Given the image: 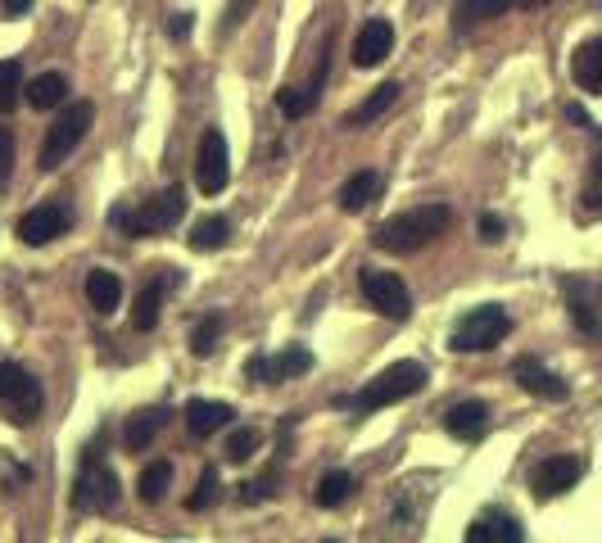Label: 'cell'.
Listing matches in <instances>:
<instances>
[{
  "label": "cell",
  "instance_id": "obj_3",
  "mask_svg": "<svg viewBox=\"0 0 602 543\" xmlns=\"http://www.w3.org/2000/svg\"><path fill=\"white\" fill-rule=\"evenodd\" d=\"M511 330V313L503 304H480L471 313H462L448 330V349L454 353H490L494 345L507 340Z\"/></svg>",
  "mask_w": 602,
  "mask_h": 543
},
{
  "label": "cell",
  "instance_id": "obj_18",
  "mask_svg": "<svg viewBox=\"0 0 602 543\" xmlns=\"http://www.w3.org/2000/svg\"><path fill=\"white\" fill-rule=\"evenodd\" d=\"M444 431L454 439H462V444H475L480 435L490 431V408L480 399H462V403H454L444 412Z\"/></svg>",
  "mask_w": 602,
  "mask_h": 543
},
{
  "label": "cell",
  "instance_id": "obj_28",
  "mask_svg": "<svg viewBox=\"0 0 602 543\" xmlns=\"http://www.w3.org/2000/svg\"><path fill=\"white\" fill-rule=\"evenodd\" d=\"M23 96L33 100V109H59L69 100V82H64V73H41V77H33V86H23Z\"/></svg>",
  "mask_w": 602,
  "mask_h": 543
},
{
  "label": "cell",
  "instance_id": "obj_20",
  "mask_svg": "<svg viewBox=\"0 0 602 543\" xmlns=\"http://www.w3.org/2000/svg\"><path fill=\"white\" fill-rule=\"evenodd\" d=\"M570 77L589 96H602V37H589L585 46H576L570 55Z\"/></svg>",
  "mask_w": 602,
  "mask_h": 543
},
{
  "label": "cell",
  "instance_id": "obj_32",
  "mask_svg": "<svg viewBox=\"0 0 602 543\" xmlns=\"http://www.w3.org/2000/svg\"><path fill=\"white\" fill-rule=\"evenodd\" d=\"M258 448H263V431H254V426H236V431L227 435V444H222V458H227V462H250Z\"/></svg>",
  "mask_w": 602,
  "mask_h": 543
},
{
  "label": "cell",
  "instance_id": "obj_8",
  "mask_svg": "<svg viewBox=\"0 0 602 543\" xmlns=\"http://www.w3.org/2000/svg\"><path fill=\"white\" fill-rule=\"evenodd\" d=\"M358 286H363L368 304H372L381 317H395V322H408V317H412V294H408V286H404L399 272L363 267V272H358Z\"/></svg>",
  "mask_w": 602,
  "mask_h": 543
},
{
  "label": "cell",
  "instance_id": "obj_40",
  "mask_svg": "<svg viewBox=\"0 0 602 543\" xmlns=\"http://www.w3.org/2000/svg\"><path fill=\"white\" fill-rule=\"evenodd\" d=\"M191 27H195V14H172V19H168V37H172V41H186Z\"/></svg>",
  "mask_w": 602,
  "mask_h": 543
},
{
  "label": "cell",
  "instance_id": "obj_21",
  "mask_svg": "<svg viewBox=\"0 0 602 543\" xmlns=\"http://www.w3.org/2000/svg\"><path fill=\"white\" fill-rule=\"evenodd\" d=\"M231 403H214V399H191L186 403V431L195 439H208L214 431H227L231 426Z\"/></svg>",
  "mask_w": 602,
  "mask_h": 543
},
{
  "label": "cell",
  "instance_id": "obj_17",
  "mask_svg": "<svg viewBox=\"0 0 602 543\" xmlns=\"http://www.w3.org/2000/svg\"><path fill=\"white\" fill-rule=\"evenodd\" d=\"M467 543H521L526 539V530H521V521L511 517V511H498V507H490V511H480V517L467 526V534H462Z\"/></svg>",
  "mask_w": 602,
  "mask_h": 543
},
{
  "label": "cell",
  "instance_id": "obj_31",
  "mask_svg": "<svg viewBox=\"0 0 602 543\" xmlns=\"http://www.w3.org/2000/svg\"><path fill=\"white\" fill-rule=\"evenodd\" d=\"M23 100V64L19 59H0V113H14Z\"/></svg>",
  "mask_w": 602,
  "mask_h": 543
},
{
  "label": "cell",
  "instance_id": "obj_15",
  "mask_svg": "<svg viewBox=\"0 0 602 543\" xmlns=\"http://www.w3.org/2000/svg\"><path fill=\"white\" fill-rule=\"evenodd\" d=\"M69 208L64 204H37V208H27V214L19 218V240L23 245H50L55 236H64L69 231Z\"/></svg>",
  "mask_w": 602,
  "mask_h": 543
},
{
  "label": "cell",
  "instance_id": "obj_29",
  "mask_svg": "<svg viewBox=\"0 0 602 543\" xmlns=\"http://www.w3.org/2000/svg\"><path fill=\"white\" fill-rule=\"evenodd\" d=\"M349 494H353V475H349V471H326V475L317 480V490H313V503L330 511V507H345Z\"/></svg>",
  "mask_w": 602,
  "mask_h": 543
},
{
  "label": "cell",
  "instance_id": "obj_12",
  "mask_svg": "<svg viewBox=\"0 0 602 543\" xmlns=\"http://www.w3.org/2000/svg\"><path fill=\"white\" fill-rule=\"evenodd\" d=\"M172 286H177V272H172V267H155V272H149V277L141 281L136 304H132V326H136V330H155V326H159L164 299H168Z\"/></svg>",
  "mask_w": 602,
  "mask_h": 543
},
{
  "label": "cell",
  "instance_id": "obj_13",
  "mask_svg": "<svg viewBox=\"0 0 602 543\" xmlns=\"http://www.w3.org/2000/svg\"><path fill=\"white\" fill-rule=\"evenodd\" d=\"M511 381H517L526 395L544 399V403H566L570 399V385L557 372H549L539 358H517V362H511Z\"/></svg>",
  "mask_w": 602,
  "mask_h": 543
},
{
  "label": "cell",
  "instance_id": "obj_19",
  "mask_svg": "<svg viewBox=\"0 0 602 543\" xmlns=\"http://www.w3.org/2000/svg\"><path fill=\"white\" fill-rule=\"evenodd\" d=\"M86 304H92L100 317L118 313V304H123V281H118V272H109V267L86 272Z\"/></svg>",
  "mask_w": 602,
  "mask_h": 543
},
{
  "label": "cell",
  "instance_id": "obj_38",
  "mask_svg": "<svg viewBox=\"0 0 602 543\" xmlns=\"http://www.w3.org/2000/svg\"><path fill=\"white\" fill-rule=\"evenodd\" d=\"M10 168H14V136L0 128V181H10Z\"/></svg>",
  "mask_w": 602,
  "mask_h": 543
},
{
  "label": "cell",
  "instance_id": "obj_7",
  "mask_svg": "<svg viewBox=\"0 0 602 543\" xmlns=\"http://www.w3.org/2000/svg\"><path fill=\"white\" fill-rule=\"evenodd\" d=\"M73 507L77 511H113L118 507V475L100 452H82V467L73 480Z\"/></svg>",
  "mask_w": 602,
  "mask_h": 543
},
{
  "label": "cell",
  "instance_id": "obj_22",
  "mask_svg": "<svg viewBox=\"0 0 602 543\" xmlns=\"http://www.w3.org/2000/svg\"><path fill=\"white\" fill-rule=\"evenodd\" d=\"M517 0H454V33H471L480 23L503 19Z\"/></svg>",
  "mask_w": 602,
  "mask_h": 543
},
{
  "label": "cell",
  "instance_id": "obj_41",
  "mask_svg": "<svg viewBox=\"0 0 602 543\" xmlns=\"http://www.w3.org/2000/svg\"><path fill=\"white\" fill-rule=\"evenodd\" d=\"M0 10H5V14H27V10H33V0H0Z\"/></svg>",
  "mask_w": 602,
  "mask_h": 543
},
{
  "label": "cell",
  "instance_id": "obj_24",
  "mask_svg": "<svg viewBox=\"0 0 602 543\" xmlns=\"http://www.w3.org/2000/svg\"><path fill=\"white\" fill-rule=\"evenodd\" d=\"M164 426H168V408H145V412L128 417V426H123V448H128V452L149 448Z\"/></svg>",
  "mask_w": 602,
  "mask_h": 543
},
{
  "label": "cell",
  "instance_id": "obj_36",
  "mask_svg": "<svg viewBox=\"0 0 602 543\" xmlns=\"http://www.w3.org/2000/svg\"><path fill=\"white\" fill-rule=\"evenodd\" d=\"M475 231H480V240H485V245H498V240L507 236V222H503L498 214H480Z\"/></svg>",
  "mask_w": 602,
  "mask_h": 543
},
{
  "label": "cell",
  "instance_id": "obj_14",
  "mask_svg": "<svg viewBox=\"0 0 602 543\" xmlns=\"http://www.w3.org/2000/svg\"><path fill=\"white\" fill-rule=\"evenodd\" d=\"M585 475V462L580 458H566V452H557V458H544L534 471H530V490L534 498H557L566 490H576V480Z\"/></svg>",
  "mask_w": 602,
  "mask_h": 543
},
{
  "label": "cell",
  "instance_id": "obj_33",
  "mask_svg": "<svg viewBox=\"0 0 602 543\" xmlns=\"http://www.w3.org/2000/svg\"><path fill=\"white\" fill-rule=\"evenodd\" d=\"M277 485H281V471L267 467L258 480H245V485H240V503H245V507H258V503H267V498H277Z\"/></svg>",
  "mask_w": 602,
  "mask_h": 543
},
{
  "label": "cell",
  "instance_id": "obj_25",
  "mask_svg": "<svg viewBox=\"0 0 602 543\" xmlns=\"http://www.w3.org/2000/svg\"><path fill=\"white\" fill-rule=\"evenodd\" d=\"M376 195H381V172L363 168V172H353L340 186V208H345V214H363Z\"/></svg>",
  "mask_w": 602,
  "mask_h": 543
},
{
  "label": "cell",
  "instance_id": "obj_43",
  "mask_svg": "<svg viewBox=\"0 0 602 543\" xmlns=\"http://www.w3.org/2000/svg\"><path fill=\"white\" fill-rule=\"evenodd\" d=\"M521 10H539V5H549V0H517Z\"/></svg>",
  "mask_w": 602,
  "mask_h": 543
},
{
  "label": "cell",
  "instance_id": "obj_26",
  "mask_svg": "<svg viewBox=\"0 0 602 543\" xmlns=\"http://www.w3.org/2000/svg\"><path fill=\"white\" fill-rule=\"evenodd\" d=\"M399 90H404L399 82H381V86H376L372 96H368L363 105H358L353 113H345V128H368V123H376V118H381L389 105L399 100Z\"/></svg>",
  "mask_w": 602,
  "mask_h": 543
},
{
  "label": "cell",
  "instance_id": "obj_35",
  "mask_svg": "<svg viewBox=\"0 0 602 543\" xmlns=\"http://www.w3.org/2000/svg\"><path fill=\"white\" fill-rule=\"evenodd\" d=\"M208 503H218V471H214V467H204V475H200L195 494L186 498V507H191V511H204Z\"/></svg>",
  "mask_w": 602,
  "mask_h": 543
},
{
  "label": "cell",
  "instance_id": "obj_23",
  "mask_svg": "<svg viewBox=\"0 0 602 543\" xmlns=\"http://www.w3.org/2000/svg\"><path fill=\"white\" fill-rule=\"evenodd\" d=\"M322 82H326V55H322V64L313 69V82H309V86H281V90H277V109H281L286 118H304V113L317 105Z\"/></svg>",
  "mask_w": 602,
  "mask_h": 543
},
{
  "label": "cell",
  "instance_id": "obj_37",
  "mask_svg": "<svg viewBox=\"0 0 602 543\" xmlns=\"http://www.w3.org/2000/svg\"><path fill=\"white\" fill-rule=\"evenodd\" d=\"M585 208H602V159H593L585 177Z\"/></svg>",
  "mask_w": 602,
  "mask_h": 543
},
{
  "label": "cell",
  "instance_id": "obj_1",
  "mask_svg": "<svg viewBox=\"0 0 602 543\" xmlns=\"http://www.w3.org/2000/svg\"><path fill=\"white\" fill-rule=\"evenodd\" d=\"M448 227H454V208L448 204H417L395 218H385L372 231V245L385 254H417V250H426L435 236H444Z\"/></svg>",
  "mask_w": 602,
  "mask_h": 543
},
{
  "label": "cell",
  "instance_id": "obj_6",
  "mask_svg": "<svg viewBox=\"0 0 602 543\" xmlns=\"http://www.w3.org/2000/svg\"><path fill=\"white\" fill-rule=\"evenodd\" d=\"M182 214H186V191L182 186H164L155 200H145L136 214L113 208V227H123L128 236H159V231H172Z\"/></svg>",
  "mask_w": 602,
  "mask_h": 543
},
{
  "label": "cell",
  "instance_id": "obj_34",
  "mask_svg": "<svg viewBox=\"0 0 602 543\" xmlns=\"http://www.w3.org/2000/svg\"><path fill=\"white\" fill-rule=\"evenodd\" d=\"M218 336H222V317H214V313L200 317L195 330H191V353L195 358H208V353L218 349Z\"/></svg>",
  "mask_w": 602,
  "mask_h": 543
},
{
  "label": "cell",
  "instance_id": "obj_4",
  "mask_svg": "<svg viewBox=\"0 0 602 543\" xmlns=\"http://www.w3.org/2000/svg\"><path fill=\"white\" fill-rule=\"evenodd\" d=\"M0 417L10 426H33L41 417V385L14 358H0Z\"/></svg>",
  "mask_w": 602,
  "mask_h": 543
},
{
  "label": "cell",
  "instance_id": "obj_5",
  "mask_svg": "<svg viewBox=\"0 0 602 543\" xmlns=\"http://www.w3.org/2000/svg\"><path fill=\"white\" fill-rule=\"evenodd\" d=\"M92 123H96V105H92V100H73V105H69V109L46 128L41 159H37V164H41L46 172H55L59 164H69V155L82 145V136L92 132Z\"/></svg>",
  "mask_w": 602,
  "mask_h": 543
},
{
  "label": "cell",
  "instance_id": "obj_2",
  "mask_svg": "<svg viewBox=\"0 0 602 543\" xmlns=\"http://www.w3.org/2000/svg\"><path fill=\"white\" fill-rule=\"evenodd\" d=\"M421 385H426V367H421V362H412V358H404V362H395V367H385L381 376H372V381L349 399V408H353L358 417H368V412L395 408V403L421 395Z\"/></svg>",
  "mask_w": 602,
  "mask_h": 543
},
{
  "label": "cell",
  "instance_id": "obj_39",
  "mask_svg": "<svg viewBox=\"0 0 602 543\" xmlns=\"http://www.w3.org/2000/svg\"><path fill=\"white\" fill-rule=\"evenodd\" d=\"M250 5H254V0H231L227 14H222V33H236L240 19H245V10H250Z\"/></svg>",
  "mask_w": 602,
  "mask_h": 543
},
{
  "label": "cell",
  "instance_id": "obj_11",
  "mask_svg": "<svg viewBox=\"0 0 602 543\" xmlns=\"http://www.w3.org/2000/svg\"><path fill=\"white\" fill-rule=\"evenodd\" d=\"M566 313L585 336H602V281L589 277H570L566 286Z\"/></svg>",
  "mask_w": 602,
  "mask_h": 543
},
{
  "label": "cell",
  "instance_id": "obj_9",
  "mask_svg": "<svg viewBox=\"0 0 602 543\" xmlns=\"http://www.w3.org/2000/svg\"><path fill=\"white\" fill-rule=\"evenodd\" d=\"M231 181V155H227V136L222 128H204L200 149H195V186L204 195H222Z\"/></svg>",
  "mask_w": 602,
  "mask_h": 543
},
{
  "label": "cell",
  "instance_id": "obj_30",
  "mask_svg": "<svg viewBox=\"0 0 602 543\" xmlns=\"http://www.w3.org/2000/svg\"><path fill=\"white\" fill-rule=\"evenodd\" d=\"M168 485H172V462H149L145 471H141V485H136V494H141V503H164V494H168Z\"/></svg>",
  "mask_w": 602,
  "mask_h": 543
},
{
  "label": "cell",
  "instance_id": "obj_16",
  "mask_svg": "<svg viewBox=\"0 0 602 543\" xmlns=\"http://www.w3.org/2000/svg\"><path fill=\"white\" fill-rule=\"evenodd\" d=\"M389 50H395V23L389 19H368L363 27H358V37H353V64L358 69L385 64Z\"/></svg>",
  "mask_w": 602,
  "mask_h": 543
},
{
  "label": "cell",
  "instance_id": "obj_42",
  "mask_svg": "<svg viewBox=\"0 0 602 543\" xmlns=\"http://www.w3.org/2000/svg\"><path fill=\"white\" fill-rule=\"evenodd\" d=\"M566 113H570V118H576V123H580V128H589V132H602V128H598V123H593V118H589V113H585V109H580V105H570V109H566Z\"/></svg>",
  "mask_w": 602,
  "mask_h": 543
},
{
  "label": "cell",
  "instance_id": "obj_27",
  "mask_svg": "<svg viewBox=\"0 0 602 543\" xmlns=\"http://www.w3.org/2000/svg\"><path fill=\"white\" fill-rule=\"evenodd\" d=\"M231 240V218H222V214H204L195 227H191V250L195 254H214V250H222Z\"/></svg>",
  "mask_w": 602,
  "mask_h": 543
},
{
  "label": "cell",
  "instance_id": "obj_10",
  "mask_svg": "<svg viewBox=\"0 0 602 543\" xmlns=\"http://www.w3.org/2000/svg\"><path fill=\"white\" fill-rule=\"evenodd\" d=\"M309 372H313V353L304 345H286L281 353H254L245 362V381H258V385H281Z\"/></svg>",
  "mask_w": 602,
  "mask_h": 543
}]
</instances>
